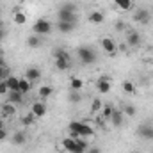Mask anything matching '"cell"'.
Masks as SVG:
<instances>
[{
  "label": "cell",
  "mask_w": 153,
  "mask_h": 153,
  "mask_svg": "<svg viewBox=\"0 0 153 153\" xmlns=\"http://www.w3.org/2000/svg\"><path fill=\"white\" fill-rule=\"evenodd\" d=\"M68 128H70V137H73V139H76V137L87 139V137H91L94 134L93 126L87 125V123H84V121H71Z\"/></svg>",
  "instance_id": "6da1fadb"
},
{
  "label": "cell",
  "mask_w": 153,
  "mask_h": 153,
  "mask_svg": "<svg viewBox=\"0 0 153 153\" xmlns=\"http://www.w3.org/2000/svg\"><path fill=\"white\" fill-rule=\"evenodd\" d=\"M53 57H55V68L59 71H66L71 68V59H70V53L64 50V48H55L53 50Z\"/></svg>",
  "instance_id": "7a4b0ae2"
},
{
  "label": "cell",
  "mask_w": 153,
  "mask_h": 153,
  "mask_svg": "<svg viewBox=\"0 0 153 153\" xmlns=\"http://www.w3.org/2000/svg\"><path fill=\"white\" fill-rule=\"evenodd\" d=\"M76 53H78L82 64H93V62H96V59H98L96 52H94L93 48H89V46H78Z\"/></svg>",
  "instance_id": "3957f363"
},
{
  "label": "cell",
  "mask_w": 153,
  "mask_h": 153,
  "mask_svg": "<svg viewBox=\"0 0 153 153\" xmlns=\"http://www.w3.org/2000/svg\"><path fill=\"white\" fill-rule=\"evenodd\" d=\"M32 30H34V34H38V36H45V34H50V32H52V23H50V22H48L46 18H39L38 22L34 23Z\"/></svg>",
  "instance_id": "277c9868"
},
{
  "label": "cell",
  "mask_w": 153,
  "mask_h": 153,
  "mask_svg": "<svg viewBox=\"0 0 153 153\" xmlns=\"http://www.w3.org/2000/svg\"><path fill=\"white\" fill-rule=\"evenodd\" d=\"M137 135H139L141 139H146V141H153V125H148V123L141 125V126L137 128Z\"/></svg>",
  "instance_id": "5b68a950"
},
{
  "label": "cell",
  "mask_w": 153,
  "mask_h": 153,
  "mask_svg": "<svg viewBox=\"0 0 153 153\" xmlns=\"http://www.w3.org/2000/svg\"><path fill=\"white\" fill-rule=\"evenodd\" d=\"M150 20H152V13L148 9H137L134 13V22L137 23H148Z\"/></svg>",
  "instance_id": "8992f818"
},
{
  "label": "cell",
  "mask_w": 153,
  "mask_h": 153,
  "mask_svg": "<svg viewBox=\"0 0 153 153\" xmlns=\"http://www.w3.org/2000/svg\"><path fill=\"white\" fill-rule=\"evenodd\" d=\"M57 18H59V22H71V23H75L76 22V13L66 11V9H59V11H57Z\"/></svg>",
  "instance_id": "52a82bcc"
},
{
  "label": "cell",
  "mask_w": 153,
  "mask_h": 153,
  "mask_svg": "<svg viewBox=\"0 0 153 153\" xmlns=\"http://www.w3.org/2000/svg\"><path fill=\"white\" fill-rule=\"evenodd\" d=\"M126 45L132 46V48L139 46V45H141V34H139L137 30H128V32H126Z\"/></svg>",
  "instance_id": "ba28073f"
},
{
  "label": "cell",
  "mask_w": 153,
  "mask_h": 153,
  "mask_svg": "<svg viewBox=\"0 0 153 153\" xmlns=\"http://www.w3.org/2000/svg\"><path fill=\"white\" fill-rule=\"evenodd\" d=\"M96 89L100 91V93H109L111 91V82H109V76L107 75H102L98 78V82H96Z\"/></svg>",
  "instance_id": "9c48e42d"
},
{
  "label": "cell",
  "mask_w": 153,
  "mask_h": 153,
  "mask_svg": "<svg viewBox=\"0 0 153 153\" xmlns=\"http://www.w3.org/2000/svg\"><path fill=\"white\" fill-rule=\"evenodd\" d=\"M7 102L13 105H22L23 103V93L20 91H9L7 93Z\"/></svg>",
  "instance_id": "30bf717a"
},
{
  "label": "cell",
  "mask_w": 153,
  "mask_h": 153,
  "mask_svg": "<svg viewBox=\"0 0 153 153\" xmlns=\"http://www.w3.org/2000/svg\"><path fill=\"white\" fill-rule=\"evenodd\" d=\"M30 112L36 116V117H43V116H46V105H45L43 102H34Z\"/></svg>",
  "instance_id": "8fae6325"
},
{
  "label": "cell",
  "mask_w": 153,
  "mask_h": 153,
  "mask_svg": "<svg viewBox=\"0 0 153 153\" xmlns=\"http://www.w3.org/2000/svg\"><path fill=\"white\" fill-rule=\"evenodd\" d=\"M23 76H25L29 82H38L39 78H41V70L32 66V68H29V70L25 71V75H23Z\"/></svg>",
  "instance_id": "7c38bea8"
},
{
  "label": "cell",
  "mask_w": 153,
  "mask_h": 153,
  "mask_svg": "<svg viewBox=\"0 0 153 153\" xmlns=\"http://www.w3.org/2000/svg\"><path fill=\"white\" fill-rule=\"evenodd\" d=\"M102 48H103L107 53H111V55H112V53H116V50H117L116 43L111 38H103V39H102Z\"/></svg>",
  "instance_id": "4fadbf2b"
},
{
  "label": "cell",
  "mask_w": 153,
  "mask_h": 153,
  "mask_svg": "<svg viewBox=\"0 0 153 153\" xmlns=\"http://www.w3.org/2000/svg\"><path fill=\"white\" fill-rule=\"evenodd\" d=\"M62 148L68 153H76V141L73 137H66L62 139Z\"/></svg>",
  "instance_id": "5bb4252c"
},
{
  "label": "cell",
  "mask_w": 153,
  "mask_h": 153,
  "mask_svg": "<svg viewBox=\"0 0 153 153\" xmlns=\"http://www.w3.org/2000/svg\"><path fill=\"white\" fill-rule=\"evenodd\" d=\"M0 112H2V117H4V119H7V117H11V116L16 114V107L7 102V103L2 105V111H0Z\"/></svg>",
  "instance_id": "9a60e30c"
},
{
  "label": "cell",
  "mask_w": 153,
  "mask_h": 153,
  "mask_svg": "<svg viewBox=\"0 0 153 153\" xmlns=\"http://www.w3.org/2000/svg\"><path fill=\"white\" fill-rule=\"evenodd\" d=\"M5 84L9 87V91H20V78L14 75H9L5 78Z\"/></svg>",
  "instance_id": "2e32d148"
},
{
  "label": "cell",
  "mask_w": 153,
  "mask_h": 153,
  "mask_svg": "<svg viewBox=\"0 0 153 153\" xmlns=\"http://www.w3.org/2000/svg\"><path fill=\"white\" fill-rule=\"evenodd\" d=\"M103 20H105V16H103L102 11H93V13L89 14V22H91L93 25H100V23H103Z\"/></svg>",
  "instance_id": "e0dca14e"
},
{
  "label": "cell",
  "mask_w": 153,
  "mask_h": 153,
  "mask_svg": "<svg viewBox=\"0 0 153 153\" xmlns=\"http://www.w3.org/2000/svg\"><path fill=\"white\" fill-rule=\"evenodd\" d=\"M57 29H59V32L68 34V32L75 30V23H71V22H57Z\"/></svg>",
  "instance_id": "ac0fdd59"
},
{
  "label": "cell",
  "mask_w": 153,
  "mask_h": 153,
  "mask_svg": "<svg viewBox=\"0 0 153 153\" xmlns=\"http://www.w3.org/2000/svg\"><path fill=\"white\" fill-rule=\"evenodd\" d=\"M75 141H76V153H85L89 150V144L84 137H76Z\"/></svg>",
  "instance_id": "d6986e66"
},
{
  "label": "cell",
  "mask_w": 153,
  "mask_h": 153,
  "mask_svg": "<svg viewBox=\"0 0 153 153\" xmlns=\"http://www.w3.org/2000/svg\"><path fill=\"white\" fill-rule=\"evenodd\" d=\"M111 121H112L114 126H119V125L123 123V112L117 111V109H114V111H112V116H111Z\"/></svg>",
  "instance_id": "ffe728a7"
},
{
  "label": "cell",
  "mask_w": 153,
  "mask_h": 153,
  "mask_svg": "<svg viewBox=\"0 0 153 153\" xmlns=\"http://www.w3.org/2000/svg\"><path fill=\"white\" fill-rule=\"evenodd\" d=\"M30 87H32V82H29L25 76H22V78H20V93L27 94V93L30 91Z\"/></svg>",
  "instance_id": "44dd1931"
},
{
  "label": "cell",
  "mask_w": 153,
  "mask_h": 153,
  "mask_svg": "<svg viewBox=\"0 0 153 153\" xmlns=\"http://www.w3.org/2000/svg\"><path fill=\"white\" fill-rule=\"evenodd\" d=\"M112 111H114L112 103H103V107H102V119H111Z\"/></svg>",
  "instance_id": "7402d4cb"
},
{
  "label": "cell",
  "mask_w": 153,
  "mask_h": 153,
  "mask_svg": "<svg viewBox=\"0 0 153 153\" xmlns=\"http://www.w3.org/2000/svg\"><path fill=\"white\" fill-rule=\"evenodd\" d=\"M82 87H84V82L80 78H76V76H71L70 78V89L71 91H80Z\"/></svg>",
  "instance_id": "603a6c76"
},
{
  "label": "cell",
  "mask_w": 153,
  "mask_h": 153,
  "mask_svg": "<svg viewBox=\"0 0 153 153\" xmlns=\"http://www.w3.org/2000/svg\"><path fill=\"white\" fill-rule=\"evenodd\" d=\"M13 143H14V144H25V143H27V135H25L23 132H16V134L13 135Z\"/></svg>",
  "instance_id": "cb8c5ba5"
},
{
  "label": "cell",
  "mask_w": 153,
  "mask_h": 153,
  "mask_svg": "<svg viewBox=\"0 0 153 153\" xmlns=\"http://www.w3.org/2000/svg\"><path fill=\"white\" fill-rule=\"evenodd\" d=\"M27 45H29L30 48H38L39 45H41V39H39L38 34H32V36L27 38Z\"/></svg>",
  "instance_id": "d4e9b609"
},
{
  "label": "cell",
  "mask_w": 153,
  "mask_h": 153,
  "mask_svg": "<svg viewBox=\"0 0 153 153\" xmlns=\"http://www.w3.org/2000/svg\"><path fill=\"white\" fill-rule=\"evenodd\" d=\"M114 4L123 11H130L132 9V0H114Z\"/></svg>",
  "instance_id": "484cf974"
},
{
  "label": "cell",
  "mask_w": 153,
  "mask_h": 153,
  "mask_svg": "<svg viewBox=\"0 0 153 153\" xmlns=\"http://www.w3.org/2000/svg\"><path fill=\"white\" fill-rule=\"evenodd\" d=\"M123 91H125L126 94H134V93H135V85H134V82L125 80V82H123Z\"/></svg>",
  "instance_id": "4316f807"
},
{
  "label": "cell",
  "mask_w": 153,
  "mask_h": 153,
  "mask_svg": "<svg viewBox=\"0 0 153 153\" xmlns=\"http://www.w3.org/2000/svg\"><path fill=\"white\" fill-rule=\"evenodd\" d=\"M27 22V16H25V13H22V11H16L14 13V23H18V25H23Z\"/></svg>",
  "instance_id": "83f0119b"
},
{
  "label": "cell",
  "mask_w": 153,
  "mask_h": 153,
  "mask_svg": "<svg viewBox=\"0 0 153 153\" xmlns=\"http://www.w3.org/2000/svg\"><path fill=\"white\" fill-rule=\"evenodd\" d=\"M52 91H53V89H52L50 85H41V87H39V96H41V98H48V96L52 94Z\"/></svg>",
  "instance_id": "f1b7e54d"
},
{
  "label": "cell",
  "mask_w": 153,
  "mask_h": 153,
  "mask_svg": "<svg viewBox=\"0 0 153 153\" xmlns=\"http://www.w3.org/2000/svg\"><path fill=\"white\" fill-rule=\"evenodd\" d=\"M102 107H103V102L100 98H94L91 103V112H98V111H102Z\"/></svg>",
  "instance_id": "f546056e"
},
{
  "label": "cell",
  "mask_w": 153,
  "mask_h": 153,
  "mask_svg": "<svg viewBox=\"0 0 153 153\" xmlns=\"http://www.w3.org/2000/svg\"><path fill=\"white\" fill-rule=\"evenodd\" d=\"M68 100H70L71 103H78V102L82 100V96H80V93H78V91H71V89H70V94H68Z\"/></svg>",
  "instance_id": "4dcf8cb0"
},
{
  "label": "cell",
  "mask_w": 153,
  "mask_h": 153,
  "mask_svg": "<svg viewBox=\"0 0 153 153\" xmlns=\"http://www.w3.org/2000/svg\"><path fill=\"white\" fill-rule=\"evenodd\" d=\"M34 117H36V116L32 114V112L27 114V116H23V117H22V125H23V126H30V125H34Z\"/></svg>",
  "instance_id": "1f68e13d"
},
{
  "label": "cell",
  "mask_w": 153,
  "mask_h": 153,
  "mask_svg": "<svg viewBox=\"0 0 153 153\" xmlns=\"http://www.w3.org/2000/svg\"><path fill=\"white\" fill-rule=\"evenodd\" d=\"M125 114L130 116V117H134V116L137 114V111H135V107H134V105H126V107H125Z\"/></svg>",
  "instance_id": "d6a6232c"
},
{
  "label": "cell",
  "mask_w": 153,
  "mask_h": 153,
  "mask_svg": "<svg viewBox=\"0 0 153 153\" xmlns=\"http://www.w3.org/2000/svg\"><path fill=\"white\" fill-rule=\"evenodd\" d=\"M61 9H66V11H73V13H76V5H75V4H71V2L62 4V5H61Z\"/></svg>",
  "instance_id": "836d02e7"
},
{
  "label": "cell",
  "mask_w": 153,
  "mask_h": 153,
  "mask_svg": "<svg viewBox=\"0 0 153 153\" xmlns=\"http://www.w3.org/2000/svg\"><path fill=\"white\" fill-rule=\"evenodd\" d=\"M7 76H9V70H7V66H0V82L5 80Z\"/></svg>",
  "instance_id": "e575fe53"
},
{
  "label": "cell",
  "mask_w": 153,
  "mask_h": 153,
  "mask_svg": "<svg viewBox=\"0 0 153 153\" xmlns=\"http://www.w3.org/2000/svg\"><path fill=\"white\" fill-rule=\"evenodd\" d=\"M7 93H9V87H7L5 80H2L0 82V94H7Z\"/></svg>",
  "instance_id": "d590c367"
},
{
  "label": "cell",
  "mask_w": 153,
  "mask_h": 153,
  "mask_svg": "<svg viewBox=\"0 0 153 153\" xmlns=\"http://www.w3.org/2000/svg\"><path fill=\"white\" fill-rule=\"evenodd\" d=\"M5 139H7V130L4 126V128H0V141H5Z\"/></svg>",
  "instance_id": "8d00e7d4"
},
{
  "label": "cell",
  "mask_w": 153,
  "mask_h": 153,
  "mask_svg": "<svg viewBox=\"0 0 153 153\" xmlns=\"http://www.w3.org/2000/svg\"><path fill=\"white\" fill-rule=\"evenodd\" d=\"M85 153H102V150H100V148H96V146H93V148H89Z\"/></svg>",
  "instance_id": "74e56055"
},
{
  "label": "cell",
  "mask_w": 153,
  "mask_h": 153,
  "mask_svg": "<svg viewBox=\"0 0 153 153\" xmlns=\"http://www.w3.org/2000/svg\"><path fill=\"white\" fill-rule=\"evenodd\" d=\"M116 29H117V30H123V29H125V25L119 22V23H116Z\"/></svg>",
  "instance_id": "f35d334b"
},
{
  "label": "cell",
  "mask_w": 153,
  "mask_h": 153,
  "mask_svg": "<svg viewBox=\"0 0 153 153\" xmlns=\"http://www.w3.org/2000/svg\"><path fill=\"white\" fill-rule=\"evenodd\" d=\"M0 66H5V61H4V57L0 55Z\"/></svg>",
  "instance_id": "ab89813d"
},
{
  "label": "cell",
  "mask_w": 153,
  "mask_h": 153,
  "mask_svg": "<svg viewBox=\"0 0 153 153\" xmlns=\"http://www.w3.org/2000/svg\"><path fill=\"white\" fill-rule=\"evenodd\" d=\"M0 128H4V117L0 116Z\"/></svg>",
  "instance_id": "60d3db41"
},
{
  "label": "cell",
  "mask_w": 153,
  "mask_h": 153,
  "mask_svg": "<svg viewBox=\"0 0 153 153\" xmlns=\"http://www.w3.org/2000/svg\"><path fill=\"white\" fill-rule=\"evenodd\" d=\"M2 39H4V30L0 29V43H2Z\"/></svg>",
  "instance_id": "b9f144b4"
}]
</instances>
